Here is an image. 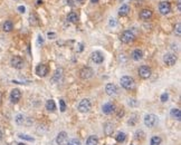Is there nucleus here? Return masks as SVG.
Returning <instances> with one entry per match:
<instances>
[{
	"label": "nucleus",
	"mask_w": 181,
	"mask_h": 145,
	"mask_svg": "<svg viewBox=\"0 0 181 145\" xmlns=\"http://www.w3.org/2000/svg\"><path fill=\"white\" fill-rule=\"evenodd\" d=\"M67 145H81V142L77 139H73L71 141H68Z\"/></svg>",
	"instance_id": "2f4dec72"
},
{
	"label": "nucleus",
	"mask_w": 181,
	"mask_h": 145,
	"mask_svg": "<svg viewBox=\"0 0 181 145\" xmlns=\"http://www.w3.org/2000/svg\"><path fill=\"white\" fill-rule=\"evenodd\" d=\"M159 11L161 15H168L171 11V5L168 1H161L159 5Z\"/></svg>",
	"instance_id": "0eeeda50"
},
{
	"label": "nucleus",
	"mask_w": 181,
	"mask_h": 145,
	"mask_svg": "<svg viewBox=\"0 0 181 145\" xmlns=\"http://www.w3.org/2000/svg\"><path fill=\"white\" fill-rule=\"evenodd\" d=\"M142 57H143V53H142V50H140V49L133 50L132 58L134 59V60H140V59H142Z\"/></svg>",
	"instance_id": "4be33fe9"
},
{
	"label": "nucleus",
	"mask_w": 181,
	"mask_h": 145,
	"mask_svg": "<svg viewBox=\"0 0 181 145\" xmlns=\"http://www.w3.org/2000/svg\"><path fill=\"white\" fill-rule=\"evenodd\" d=\"M77 20H78V16H77L76 13H74V11H72V13H69L67 15V21H68V22L75 24V22H77Z\"/></svg>",
	"instance_id": "aec40b11"
},
{
	"label": "nucleus",
	"mask_w": 181,
	"mask_h": 145,
	"mask_svg": "<svg viewBox=\"0 0 181 145\" xmlns=\"http://www.w3.org/2000/svg\"><path fill=\"white\" fill-rule=\"evenodd\" d=\"M170 115L177 120H181V111L179 109V108H172L171 112H170Z\"/></svg>",
	"instance_id": "a211bd4d"
},
{
	"label": "nucleus",
	"mask_w": 181,
	"mask_h": 145,
	"mask_svg": "<svg viewBox=\"0 0 181 145\" xmlns=\"http://www.w3.org/2000/svg\"><path fill=\"white\" fill-rule=\"evenodd\" d=\"M139 75L143 79H147L151 76V69L148 66H141L139 68Z\"/></svg>",
	"instance_id": "9d476101"
},
{
	"label": "nucleus",
	"mask_w": 181,
	"mask_h": 145,
	"mask_svg": "<svg viewBox=\"0 0 181 145\" xmlns=\"http://www.w3.org/2000/svg\"><path fill=\"white\" fill-rule=\"evenodd\" d=\"M91 108H92V103L89 98L82 99L78 104V111L81 113H87V112L91 111Z\"/></svg>",
	"instance_id": "f03ea898"
},
{
	"label": "nucleus",
	"mask_w": 181,
	"mask_h": 145,
	"mask_svg": "<svg viewBox=\"0 0 181 145\" xmlns=\"http://www.w3.org/2000/svg\"><path fill=\"white\" fill-rule=\"evenodd\" d=\"M152 17V11L150 9H143L141 10L140 13V18L143 19V20H149V19Z\"/></svg>",
	"instance_id": "dca6fc26"
},
{
	"label": "nucleus",
	"mask_w": 181,
	"mask_h": 145,
	"mask_svg": "<svg viewBox=\"0 0 181 145\" xmlns=\"http://www.w3.org/2000/svg\"><path fill=\"white\" fill-rule=\"evenodd\" d=\"M161 142H162V139L160 136H153L150 141V145H160Z\"/></svg>",
	"instance_id": "bb28decb"
},
{
	"label": "nucleus",
	"mask_w": 181,
	"mask_h": 145,
	"mask_svg": "<svg viewBox=\"0 0 181 145\" xmlns=\"http://www.w3.org/2000/svg\"><path fill=\"white\" fill-rule=\"evenodd\" d=\"M56 143L58 145H67L68 143V135L66 132L58 133V135L56 137Z\"/></svg>",
	"instance_id": "6e6552de"
},
{
	"label": "nucleus",
	"mask_w": 181,
	"mask_h": 145,
	"mask_svg": "<svg viewBox=\"0 0 181 145\" xmlns=\"http://www.w3.org/2000/svg\"><path fill=\"white\" fill-rule=\"evenodd\" d=\"M181 25H180V22H178L177 25H175V34L177 35V36H180L181 35Z\"/></svg>",
	"instance_id": "7c9ffc66"
},
{
	"label": "nucleus",
	"mask_w": 181,
	"mask_h": 145,
	"mask_svg": "<svg viewBox=\"0 0 181 145\" xmlns=\"http://www.w3.org/2000/svg\"><path fill=\"white\" fill-rule=\"evenodd\" d=\"M110 26H116V20H115L114 18L110 19Z\"/></svg>",
	"instance_id": "72a5a7b5"
},
{
	"label": "nucleus",
	"mask_w": 181,
	"mask_h": 145,
	"mask_svg": "<svg viewBox=\"0 0 181 145\" xmlns=\"http://www.w3.org/2000/svg\"><path fill=\"white\" fill-rule=\"evenodd\" d=\"M113 131H114V125L112 123H106L104 125V133L106 134L108 136H111L113 134Z\"/></svg>",
	"instance_id": "f3484780"
},
{
	"label": "nucleus",
	"mask_w": 181,
	"mask_h": 145,
	"mask_svg": "<svg viewBox=\"0 0 181 145\" xmlns=\"http://www.w3.org/2000/svg\"><path fill=\"white\" fill-rule=\"evenodd\" d=\"M59 109H61V112H63V113L66 111V104H65V102L63 99H59Z\"/></svg>",
	"instance_id": "c756f323"
},
{
	"label": "nucleus",
	"mask_w": 181,
	"mask_h": 145,
	"mask_svg": "<svg viewBox=\"0 0 181 145\" xmlns=\"http://www.w3.org/2000/svg\"><path fill=\"white\" fill-rule=\"evenodd\" d=\"M80 76L82 79H89L93 76V69L91 67H84L81 69Z\"/></svg>",
	"instance_id": "1a4fd4ad"
},
{
	"label": "nucleus",
	"mask_w": 181,
	"mask_h": 145,
	"mask_svg": "<svg viewBox=\"0 0 181 145\" xmlns=\"http://www.w3.org/2000/svg\"><path fill=\"white\" fill-rule=\"evenodd\" d=\"M12 28H14V25H12V22L10 21V20H7V21H5V24H3V26H2L3 31H6V32H9V31H11Z\"/></svg>",
	"instance_id": "b1692460"
},
{
	"label": "nucleus",
	"mask_w": 181,
	"mask_h": 145,
	"mask_svg": "<svg viewBox=\"0 0 181 145\" xmlns=\"http://www.w3.org/2000/svg\"><path fill=\"white\" fill-rule=\"evenodd\" d=\"M10 65L14 68H16V69H22L25 66V62L20 56H14V57L10 59Z\"/></svg>",
	"instance_id": "20e7f679"
},
{
	"label": "nucleus",
	"mask_w": 181,
	"mask_h": 145,
	"mask_svg": "<svg viewBox=\"0 0 181 145\" xmlns=\"http://www.w3.org/2000/svg\"><path fill=\"white\" fill-rule=\"evenodd\" d=\"M91 57H92V60L95 63V64H102V63L104 62V56L102 55V53H100V52H94V53H92Z\"/></svg>",
	"instance_id": "4468645a"
},
{
	"label": "nucleus",
	"mask_w": 181,
	"mask_h": 145,
	"mask_svg": "<svg viewBox=\"0 0 181 145\" xmlns=\"http://www.w3.org/2000/svg\"><path fill=\"white\" fill-rule=\"evenodd\" d=\"M115 139H116L117 143H123L126 139V134L123 132H119L115 136Z\"/></svg>",
	"instance_id": "393cba45"
},
{
	"label": "nucleus",
	"mask_w": 181,
	"mask_h": 145,
	"mask_svg": "<svg viewBox=\"0 0 181 145\" xmlns=\"http://www.w3.org/2000/svg\"><path fill=\"white\" fill-rule=\"evenodd\" d=\"M43 43H44V39H43V37L39 35V36H38V44L40 45V44H43Z\"/></svg>",
	"instance_id": "e433bc0d"
},
{
	"label": "nucleus",
	"mask_w": 181,
	"mask_h": 145,
	"mask_svg": "<svg viewBox=\"0 0 181 145\" xmlns=\"http://www.w3.org/2000/svg\"><path fill=\"white\" fill-rule=\"evenodd\" d=\"M18 145H25V144H24V143H19Z\"/></svg>",
	"instance_id": "79ce46f5"
},
{
	"label": "nucleus",
	"mask_w": 181,
	"mask_h": 145,
	"mask_svg": "<svg viewBox=\"0 0 181 145\" xmlns=\"http://www.w3.org/2000/svg\"><path fill=\"white\" fill-rule=\"evenodd\" d=\"M157 116L154 114H148L144 117V125L147 127H153L157 124Z\"/></svg>",
	"instance_id": "423d86ee"
},
{
	"label": "nucleus",
	"mask_w": 181,
	"mask_h": 145,
	"mask_svg": "<svg viewBox=\"0 0 181 145\" xmlns=\"http://www.w3.org/2000/svg\"><path fill=\"white\" fill-rule=\"evenodd\" d=\"M1 139H2V132L0 131V141H1Z\"/></svg>",
	"instance_id": "ea45409f"
},
{
	"label": "nucleus",
	"mask_w": 181,
	"mask_h": 145,
	"mask_svg": "<svg viewBox=\"0 0 181 145\" xmlns=\"http://www.w3.org/2000/svg\"><path fill=\"white\" fill-rule=\"evenodd\" d=\"M86 145H98V139L95 135L89 136V139H86Z\"/></svg>",
	"instance_id": "412c9836"
},
{
	"label": "nucleus",
	"mask_w": 181,
	"mask_h": 145,
	"mask_svg": "<svg viewBox=\"0 0 181 145\" xmlns=\"http://www.w3.org/2000/svg\"><path fill=\"white\" fill-rule=\"evenodd\" d=\"M77 2H82V1H83V0H76Z\"/></svg>",
	"instance_id": "a19ab883"
},
{
	"label": "nucleus",
	"mask_w": 181,
	"mask_h": 145,
	"mask_svg": "<svg viewBox=\"0 0 181 145\" xmlns=\"http://www.w3.org/2000/svg\"><path fill=\"white\" fill-rule=\"evenodd\" d=\"M22 97V93L18 88H15V90H12L11 93H10V101L12 103H18L19 99Z\"/></svg>",
	"instance_id": "ddd939ff"
},
{
	"label": "nucleus",
	"mask_w": 181,
	"mask_h": 145,
	"mask_svg": "<svg viewBox=\"0 0 181 145\" xmlns=\"http://www.w3.org/2000/svg\"><path fill=\"white\" fill-rule=\"evenodd\" d=\"M130 13V7L128 5H122V6L119 8V15L120 16H126Z\"/></svg>",
	"instance_id": "6ab92c4d"
},
{
	"label": "nucleus",
	"mask_w": 181,
	"mask_h": 145,
	"mask_svg": "<svg viewBox=\"0 0 181 145\" xmlns=\"http://www.w3.org/2000/svg\"><path fill=\"white\" fill-rule=\"evenodd\" d=\"M47 36L49 37V39H53V38L55 37V34H54V32H48V34H47Z\"/></svg>",
	"instance_id": "c9c22d12"
},
{
	"label": "nucleus",
	"mask_w": 181,
	"mask_h": 145,
	"mask_svg": "<svg viewBox=\"0 0 181 145\" xmlns=\"http://www.w3.org/2000/svg\"><path fill=\"white\" fill-rule=\"evenodd\" d=\"M169 99V95H168V93H163L162 95H161V102H167Z\"/></svg>",
	"instance_id": "473e14b6"
},
{
	"label": "nucleus",
	"mask_w": 181,
	"mask_h": 145,
	"mask_svg": "<svg viewBox=\"0 0 181 145\" xmlns=\"http://www.w3.org/2000/svg\"><path fill=\"white\" fill-rule=\"evenodd\" d=\"M102 111H103L104 114L110 115V114H112L114 111H115V106H114V104H112V103H106V104L103 105Z\"/></svg>",
	"instance_id": "2eb2a0df"
},
{
	"label": "nucleus",
	"mask_w": 181,
	"mask_h": 145,
	"mask_svg": "<svg viewBox=\"0 0 181 145\" xmlns=\"http://www.w3.org/2000/svg\"><path fill=\"white\" fill-rule=\"evenodd\" d=\"M36 74L39 77H45L48 74V67L46 65H44V64H40L36 67Z\"/></svg>",
	"instance_id": "f8f14e48"
},
{
	"label": "nucleus",
	"mask_w": 181,
	"mask_h": 145,
	"mask_svg": "<svg viewBox=\"0 0 181 145\" xmlns=\"http://www.w3.org/2000/svg\"><path fill=\"white\" fill-rule=\"evenodd\" d=\"M61 75H63V69H61V68H58V69L55 71V75H54V77H53V80H54V82H58V80L61 79Z\"/></svg>",
	"instance_id": "a878e982"
},
{
	"label": "nucleus",
	"mask_w": 181,
	"mask_h": 145,
	"mask_svg": "<svg viewBox=\"0 0 181 145\" xmlns=\"http://www.w3.org/2000/svg\"><path fill=\"white\" fill-rule=\"evenodd\" d=\"M46 109H48L50 112H54L56 109V104L53 99H48L46 102Z\"/></svg>",
	"instance_id": "5701e85b"
},
{
	"label": "nucleus",
	"mask_w": 181,
	"mask_h": 145,
	"mask_svg": "<svg viewBox=\"0 0 181 145\" xmlns=\"http://www.w3.org/2000/svg\"><path fill=\"white\" fill-rule=\"evenodd\" d=\"M91 2H93V3H96V2H98V0H91Z\"/></svg>",
	"instance_id": "58836bf2"
},
{
	"label": "nucleus",
	"mask_w": 181,
	"mask_h": 145,
	"mask_svg": "<svg viewBox=\"0 0 181 145\" xmlns=\"http://www.w3.org/2000/svg\"><path fill=\"white\" fill-rule=\"evenodd\" d=\"M122 1H129V0H122Z\"/></svg>",
	"instance_id": "37998d69"
},
{
	"label": "nucleus",
	"mask_w": 181,
	"mask_h": 145,
	"mask_svg": "<svg viewBox=\"0 0 181 145\" xmlns=\"http://www.w3.org/2000/svg\"><path fill=\"white\" fill-rule=\"evenodd\" d=\"M25 122V117L24 115L22 114H18L17 116H16V123L18 124V125H22V124H24Z\"/></svg>",
	"instance_id": "cd10ccee"
},
{
	"label": "nucleus",
	"mask_w": 181,
	"mask_h": 145,
	"mask_svg": "<svg viewBox=\"0 0 181 145\" xmlns=\"http://www.w3.org/2000/svg\"><path fill=\"white\" fill-rule=\"evenodd\" d=\"M121 41L124 44H130L132 43L133 40L135 39V35L133 34L132 30H124L121 34V37H120Z\"/></svg>",
	"instance_id": "f257e3e1"
},
{
	"label": "nucleus",
	"mask_w": 181,
	"mask_h": 145,
	"mask_svg": "<svg viewBox=\"0 0 181 145\" xmlns=\"http://www.w3.org/2000/svg\"><path fill=\"white\" fill-rule=\"evenodd\" d=\"M120 82L122 87L125 88V90H132L134 87V79L132 77H130V76H123L120 79Z\"/></svg>",
	"instance_id": "7ed1b4c3"
},
{
	"label": "nucleus",
	"mask_w": 181,
	"mask_h": 145,
	"mask_svg": "<svg viewBox=\"0 0 181 145\" xmlns=\"http://www.w3.org/2000/svg\"><path fill=\"white\" fill-rule=\"evenodd\" d=\"M78 47H80V48H78V52H82V50H83V45H82V44H78Z\"/></svg>",
	"instance_id": "4c0bfd02"
},
{
	"label": "nucleus",
	"mask_w": 181,
	"mask_h": 145,
	"mask_svg": "<svg viewBox=\"0 0 181 145\" xmlns=\"http://www.w3.org/2000/svg\"><path fill=\"white\" fill-rule=\"evenodd\" d=\"M163 62L167 66H173L177 63V56L172 53H168L163 56Z\"/></svg>",
	"instance_id": "39448f33"
},
{
	"label": "nucleus",
	"mask_w": 181,
	"mask_h": 145,
	"mask_svg": "<svg viewBox=\"0 0 181 145\" xmlns=\"http://www.w3.org/2000/svg\"><path fill=\"white\" fill-rule=\"evenodd\" d=\"M18 10H19V13H24L25 11H26V8H25L24 6H19V7H18Z\"/></svg>",
	"instance_id": "f704fd0d"
},
{
	"label": "nucleus",
	"mask_w": 181,
	"mask_h": 145,
	"mask_svg": "<svg viewBox=\"0 0 181 145\" xmlns=\"http://www.w3.org/2000/svg\"><path fill=\"white\" fill-rule=\"evenodd\" d=\"M19 137L22 139H26V141H29V142H34V137H31L29 135H25V134H19Z\"/></svg>",
	"instance_id": "c85d7f7f"
},
{
	"label": "nucleus",
	"mask_w": 181,
	"mask_h": 145,
	"mask_svg": "<svg viewBox=\"0 0 181 145\" xmlns=\"http://www.w3.org/2000/svg\"><path fill=\"white\" fill-rule=\"evenodd\" d=\"M105 92H106V94H108V96H114L117 94L119 90H117L116 85H114V84H112V83H108V84H106V86H105Z\"/></svg>",
	"instance_id": "9b49d317"
}]
</instances>
